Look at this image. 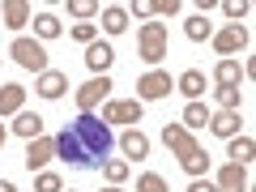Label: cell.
Here are the masks:
<instances>
[{
	"label": "cell",
	"mask_w": 256,
	"mask_h": 192,
	"mask_svg": "<svg viewBox=\"0 0 256 192\" xmlns=\"http://www.w3.org/2000/svg\"><path fill=\"white\" fill-rule=\"evenodd\" d=\"M162 141H166V150L175 154V162H180L192 180H205V171H210V154L196 146V137H192L188 128H184V124H162Z\"/></svg>",
	"instance_id": "cell-1"
},
{
	"label": "cell",
	"mask_w": 256,
	"mask_h": 192,
	"mask_svg": "<svg viewBox=\"0 0 256 192\" xmlns=\"http://www.w3.org/2000/svg\"><path fill=\"white\" fill-rule=\"evenodd\" d=\"M68 132L77 137V146L86 150V158H90V162H107V150H111V128L102 124L98 116H77Z\"/></svg>",
	"instance_id": "cell-2"
},
{
	"label": "cell",
	"mask_w": 256,
	"mask_h": 192,
	"mask_svg": "<svg viewBox=\"0 0 256 192\" xmlns=\"http://www.w3.org/2000/svg\"><path fill=\"white\" fill-rule=\"evenodd\" d=\"M137 56L146 64H162L166 60V22H146L137 30Z\"/></svg>",
	"instance_id": "cell-3"
},
{
	"label": "cell",
	"mask_w": 256,
	"mask_h": 192,
	"mask_svg": "<svg viewBox=\"0 0 256 192\" xmlns=\"http://www.w3.org/2000/svg\"><path fill=\"white\" fill-rule=\"evenodd\" d=\"M9 56L26 68V73H47V47L38 43V38H13Z\"/></svg>",
	"instance_id": "cell-4"
},
{
	"label": "cell",
	"mask_w": 256,
	"mask_h": 192,
	"mask_svg": "<svg viewBox=\"0 0 256 192\" xmlns=\"http://www.w3.org/2000/svg\"><path fill=\"white\" fill-rule=\"evenodd\" d=\"M111 90H116V86H111V77H107V73H102V77H90V82L77 90V111H82V116H90V111L98 107V102L107 98Z\"/></svg>",
	"instance_id": "cell-5"
},
{
	"label": "cell",
	"mask_w": 256,
	"mask_h": 192,
	"mask_svg": "<svg viewBox=\"0 0 256 192\" xmlns=\"http://www.w3.org/2000/svg\"><path fill=\"white\" fill-rule=\"evenodd\" d=\"M102 124H141V98H116L102 107Z\"/></svg>",
	"instance_id": "cell-6"
},
{
	"label": "cell",
	"mask_w": 256,
	"mask_h": 192,
	"mask_svg": "<svg viewBox=\"0 0 256 192\" xmlns=\"http://www.w3.org/2000/svg\"><path fill=\"white\" fill-rule=\"evenodd\" d=\"M171 90H175V82H171V73H162V68H150V73L137 82V94H141L146 102H154V98H166Z\"/></svg>",
	"instance_id": "cell-7"
},
{
	"label": "cell",
	"mask_w": 256,
	"mask_h": 192,
	"mask_svg": "<svg viewBox=\"0 0 256 192\" xmlns=\"http://www.w3.org/2000/svg\"><path fill=\"white\" fill-rule=\"evenodd\" d=\"M214 47H218L222 56H235V52H244V47H248V26L230 22L226 30H218V34H214Z\"/></svg>",
	"instance_id": "cell-8"
},
{
	"label": "cell",
	"mask_w": 256,
	"mask_h": 192,
	"mask_svg": "<svg viewBox=\"0 0 256 192\" xmlns=\"http://www.w3.org/2000/svg\"><path fill=\"white\" fill-rule=\"evenodd\" d=\"M52 158H56V137H34L30 141V150H26V166L30 171H43Z\"/></svg>",
	"instance_id": "cell-9"
},
{
	"label": "cell",
	"mask_w": 256,
	"mask_h": 192,
	"mask_svg": "<svg viewBox=\"0 0 256 192\" xmlns=\"http://www.w3.org/2000/svg\"><path fill=\"white\" fill-rule=\"evenodd\" d=\"M218 192H248V166H235V162H226L218 171V184H214Z\"/></svg>",
	"instance_id": "cell-10"
},
{
	"label": "cell",
	"mask_w": 256,
	"mask_h": 192,
	"mask_svg": "<svg viewBox=\"0 0 256 192\" xmlns=\"http://www.w3.org/2000/svg\"><path fill=\"white\" fill-rule=\"evenodd\" d=\"M56 154H60L64 162H73V166H90V158H86V150L77 146V137L68 132V128H64L60 137H56Z\"/></svg>",
	"instance_id": "cell-11"
},
{
	"label": "cell",
	"mask_w": 256,
	"mask_h": 192,
	"mask_svg": "<svg viewBox=\"0 0 256 192\" xmlns=\"http://www.w3.org/2000/svg\"><path fill=\"white\" fill-rule=\"evenodd\" d=\"M22 107H26V86L4 82V86H0V116H18Z\"/></svg>",
	"instance_id": "cell-12"
},
{
	"label": "cell",
	"mask_w": 256,
	"mask_h": 192,
	"mask_svg": "<svg viewBox=\"0 0 256 192\" xmlns=\"http://www.w3.org/2000/svg\"><path fill=\"white\" fill-rule=\"evenodd\" d=\"M120 150H124L128 158H137V162H141V158H150V137L141 132V128H128L124 137H120Z\"/></svg>",
	"instance_id": "cell-13"
},
{
	"label": "cell",
	"mask_w": 256,
	"mask_h": 192,
	"mask_svg": "<svg viewBox=\"0 0 256 192\" xmlns=\"http://www.w3.org/2000/svg\"><path fill=\"white\" fill-rule=\"evenodd\" d=\"M111 60H116V52H111L107 43H98V38H94V43L86 47V64L94 68V77H102V73H107V68H111Z\"/></svg>",
	"instance_id": "cell-14"
},
{
	"label": "cell",
	"mask_w": 256,
	"mask_h": 192,
	"mask_svg": "<svg viewBox=\"0 0 256 192\" xmlns=\"http://www.w3.org/2000/svg\"><path fill=\"white\" fill-rule=\"evenodd\" d=\"M13 132H18V137H26V141L43 137V116H38V111H18V120H13Z\"/></svg>",
	"instance_id": "cell-15"
},
{
	"label": "cell",
	"mask_w": 256,
	"mask_h": 192,
	"mask_svg": "<svg viewBox=\"0 0 256 192\" xmlns=\"http://www.w3.org/2000/svg\"><path fill=\"white\" fill-rule=\"evenodd\" d=\"M175 90H180V94H188V98L196 102V98L205 94V73H201V68H184V73H180V82H175Z\"/></svg>",
	"instance_id": "cell-16"
},
{
	"label": "cell",
	"mask_w": 256,
	"mask_h": 192,
	"mask_svg": "<svg viewBox=\"0 0 256 192\" xmlns=\"http://www.w3.org/2000/svg\"><path fill=\"white\" fill-rule=\"evenodd\" d=\"M210 132L214 137H239V111H218V116H210Z\"/></svg>",
	"instance_id": "cell-17"
},
{
	"label": "cell",
	"mask_w": 256,
	"mask_h": 192,
	"mask_svg": "<svg viewBox=\"0 0 256 192\" xmlns=\"http://www.w3.org/2000/svg\"><path fill=\"white\" fill-rule=\"evenodd\" d=\"M64 90H68V77H64V73H56V68L38 73V94H43V98H60Z\"/></svg>",
	"instance_id": "cell-18"
},
{
	"label": "cell",
	"mask_w": 256,
	"mask_h": 192,
	"mask_svg": "<svg viewBox=\"0 0 256 192\" xmlns=\"http://www.w3.org/2000/svg\"><path fill=\"white\" fill-rule=\"evenodd\" d=\"M30 18H34V13H30L26 0H9V4H4V26H9V30H22Z\"/></svg>",
	"instance_id": "cell-19"
},
{
	"label": "cell",
	"mask_w": 256,
	"mask_h": 192,
	"mask_svg": "<svg viewBox=\"0 0 256 192\" xmlns=\"http://www.w3.org/2000/svg\"><path fill=\"white\" fill-rule=\"evenodd\" d=\"M102 30H107V34H124L128 30V13L120 9V4H107V9H102Z\"/></svg>",
	"instance_id": "cell-20"
},
{
	"label": "cell",
	"mask_w": 256,
	"mask_h": 192,
	"mask_svg": "<svg viewBox=\"0 0 256 192\" xmlns=\"http://www.w3.org/2000/svg\"><path fill=\"white\" fill-rule=\"evenodd\" d=\"M180 124L188 128V132H192V128H205V124H210V107H205V102H188Z\"/></svg>",
	"instance_id": "cell-21"
},
{
	"label": "cell",
	"mask_w": 256,
	"mask_h": 192,
	"mask_svg": "<svg viewBox=\"0 0 256 192\" xmlns=\"http://www.w3.org/2000/svg\"><path fill=\"white\" fill-rule=\"evenodd\" d=\"M252 154H256L252 137H230V162H235V166H248V162H252Z\"/></svg>",
	"instance_id": "cell-22"
},
{
	"label": "cell",
	"mask_w": 256,
	"mask_h": 192,
	"mask_svg": "<svg viewBox=\"0 0 256 192\" xmlns=\"http://www.w3.org/2000/svg\"><path fill=\"white\" fill-rule=\"evenodd\" d=\"M184 34H188L192 43H205V38H214V26L201 18V13H196V18H188V22H184Z\"/></svg>",
	"instance_id": "cell-23"
},
{
	"label": "cell",
	"mask_w": 256,
	"mask_h": 192,
	"mask_svg": "<svg viewBox=\"0 0 256 192\" xmlns=\"http://www.w3.org/2000/svg\"><path fill=\"white\" fill-rule=\"evenodd\" d=\"M60 18H56V13H38V18H34V34L38 38H60Z\"/></svg>",
	"instance_id": "cell-24"
},
{
	"label": "cell",
	"mask_w": 256,
	"mask_h": 192,
	"mask_svg": "<svg viewBox=\"0 0 256 192\" xmlns=\"http://www.w3.org/2000/svg\"><path fill=\"white\" fill-rule=\"evenodd\" d=\"M239 77H244V73H239L235 60H218V68H214V82H218V86H239Z\"/></svg>",
	"instance_id": "cell-25"
},
{
	"label": "cell",
	"mask_w": 256,
	"mask_h": 192,
	"mask_svg": "<svg viewBox=\"0 0 256 192\" xmlns=\"http://www.w3.org/2000/svg\"><path fill=\"white\" fill-rule=\"evenodd\" d=\"M102 175H107V180L120 188V184L128 180V162H124V158H107V162H102Z\"/></svg>",
	"instance_id": "cell-26"
},
{
	"label": "cell",
	"mask_w": 256,
	"mask_h": 192,
	"mask_svg": "<svg viewBox=\"0 0 256 192\" xmlns=\"http://www.w3.org/2000/svg\"><path fill=\"white\" fill-rule=\"evenodd\" d=\"M218 102L222 111H239V86H218Z\"/></svg>",
	"instance_id": "cell-27"
},
{
	"label": "cell",
	"mask_w": 256,
	"mask_h": 192,
	"mask_svg": "<svg viewBox=\"0 0 256 192\" xmlns=\"http://www.w3.org/2000/svg\"><path fill=\"white\" fill-rule=\"evenodd\" d=\"M68 13H73L77 22H90L94 13H98V4H94V0H73V4H68Z\"/></svg>",
	"instance_id": "cell-28"
},
{
	"label": "cell",
	"mask_w": 256,
	"mask_h": 192,
	"mask_svg": "<svg viewBox=\"0 0 256 192\" xmlns=\"http://www.w3.org/2000/svg\"><path fill=\"white\" fill-rule=\"evenodd\" d=\"M34 192H64V184H60V175H52V171H43L34 180Z\"/></svg>",
	"instance_id": "cell-29"
},
{
	"label": "cell",
	"mask_w": 256,
	"mask_h": 192,
	"mask_svg": "<svg viewBox=\"0 0 256 192\" xmlns=\"http://www.w3.org/2000/svg\"><path fill=\"white\" fill-rule=\"evenodd\" d=\"M137 192H166V180L150 171V175H141V180H137Z\"/></svg>",
	"instance_id": "cell-30"
},
{
	"label": "cell",
	"mask_w": 256,
	"mask_h": 192,
	"mask_svg": "<svg viewBox=\"0 0 256 192\" xmlns=\"http://www.w3.org/2000/svg\"><path fill=\"white\" fill-rule=\"evenodd\" d=\"M94 34H98V30H94V22H77V26H73V38H77V43H86V47L94 43Z\"/></svg>",
	"instance_id": "cell-31"
},
{
	"label": "cell",
	"mask_w": 256,
	"mask_h": 192,
	"mask_svg": "<svg viewBox=\"0 0 256 192\" xmlns=\"http://www.w3.org/2000/svg\"><path fill=\"white\" fill-rule=\"evenodd\" d=\"M180 13V0H158L154 4V18H175Z\"/></svg>",
	"instance_id": "cell-32"
},
{
	"label": "cell",
	"mask_w": 256,
	"mask_h": 192,
	"mask_svg": "<svg viewBox=\"0 0 256 192\" xmlns=\"http://www.w3.org/2000/svg\"><path fill=\"white\" fill-rule=\"evenodd\" d=\"M222 13H226V18H248V4H244V0H226V4H222Z\"/></svg>",
	"instance_id": "cell-33"
},
{
	"label": "cell",
	"mask_w": 256,
	"mask_h": 192,
	"mask_svg": "<svg viewBox=\"0 0 256 192\" xmlns=\"http://www.w3.org/2000/svg\"><path fill=\"white\" fill-rule=\"evenodd\" d=\"M188 192H218V188H214L210 180H192V184H188Z\"/></svg>",
	"instance_id": "cell-34"
},
{
	"label": "cell",
	"mask_w": 256,
	"mask_h": 192,
	"mask_svg": "<svg viewBox=\"0 0 256 192\" xmlns=\"http://www.w3.org/2000/svg\"><path fill=\"white\" fill-rule=\"evenodd\" d=\"M132 13H137V18H154V4H146V0H137V4H132Z\"/></svg>",
	"instance_id": "cell-35"
},
{
	"label": "cell",
	"mask_w": 256,
	"mask_h": 192,
	"mask_svg": "<svg viewBox=\"0 0 256 192\" xmlns=\"http://www.w3.org/2000/svg\"><path fill=\"white\" fill-rule=\"evenodd\" d=\"M0 192H18V188H13V184H9V180H0Z\"/></svg>",
	"instance_id": "cell-36"
},
{
	"label": "cell",
	"mask_w": 256,
	"mask_h": 192,
	"mask_svg": "<svg viewBox=\"0 0 256 192\" xmlns=\"http://www.w3.org/2000/svg\"><path fill=\"white\" fill-rule=\"evenodd\" d=\"M4 137H9V132H4V124H0V150H4Z\"/></svg>",
	"instance_id": "cell-37"
},
{
	"label": "cell",
	"mask_w": 256,
	"mask_h": 192,
	"mask_svg": "<svg viewBox=\"0 0 256 192\" xmlns=\"http://www.w3.org/2000/svg\"><path fill=\"white\" fill-rule=\"evenodd\" d=\"M102 192H120V188H116V184H111V188H102Z\"/></svg>",
	"instance_id": "cell-38"
},
{
	"label": "cell",
	"mask_w": 256,
	"mask_h": 192,
	"mask_svg": "<svg viewBox=\"0 0 256 192\" xmlns=\"http://www.w3.org/2000/svg\"><path fill=\"white\" fill-rule=\"evenodd\" d=\"M68 192H73V188H68Z\"/></svg>",
	"instance_id": "cell-39"
}]
</instances>
